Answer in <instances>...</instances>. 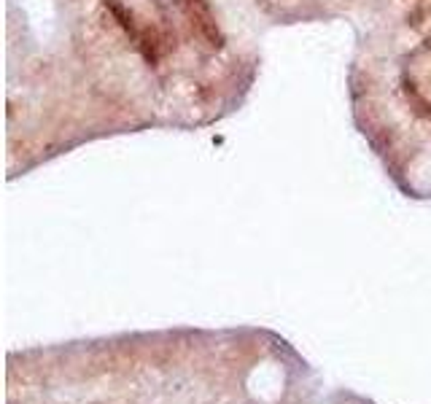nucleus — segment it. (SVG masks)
<instances>
[{
    "label": "nucleus",
    "mask_w": 431,
    "mask_h": 404,
    "mask_svg": "<svg viewBox=\"0 0 431 404\" xmlns=\"http://www.w3.org/2000/svg\"><path fill=\"white\" fill-rule=\"evenodd\" d=\"M184 8H186V17H189L194 32H197L211 49H221V46H224V32H221L218 22H216L208 0H184Z\"/></svg>",
    "instance_id": "1"
},
{
    "label": "nucleus",
    "mask_w": 431,
    "mask_h": 404,
    "mask_svg": "<svg viewBox=\"0 0 431 404\" xmlns=\"http://www.w3.org/2000/svg\"><path fill=\"white\" fill-rule=\"evenodd\" d=\"M138 49H140L146 63L156 65L159 63V54H162V41H159V35L154 30H143L138 32Z\"/></svg>",
    "instance_id": "2"
},
{
    "label": "nucleus",
    "mask_w": 431,
    "mask_h": 404,
    "mask_svg": "<svg viewBox=\"0 0 431 404\" xmlns=\"http://www.w3.org/2000/svg\"><path fill=\"white\" fill-rule=\"evenodd\" d=\"M103 6L111 11V17L116 19V25H119L127 35H132V38L138 41V28H135V22H132V14L124 8L122 3H119V0H103Z\"/></svg>",
    "instance_id": "3"
}]
</instances>
